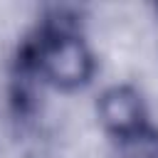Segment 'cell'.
Instances as JSON below:
<instances>
[{
	"mask_svg": "<svg viewBox=\"0 0 158 158\" xmlns=\"http://www.w3.org/2000/svg\"><path fill=\"white\" fill-rule=\"evenodd\" d=\"M99 114H101V121L106 123V128H111L118 138L138 131L143 126V118H141V101L138 96L126 89V86H114L109 89L104 96H101V104H99Z\"/></svg>",
	"mask_w": 158,
	"mask_h": 158,
	"instance_id": "obj_2",
	"label": "cell"
},
{
	"mask_svg": "<svg viewBox=\"0 0 158 158\" xmlns=\"http://www.w3.org/2000/svg\"><path fill=\"white\" fill-rule=\"evenodd\" d=\"M40 67L59 86H79L91 72V57L79 40L67 30L49 32V40L40 44Z\"/></svg>",
	"mask_w": 158,
	"mask_h": 158,
	"instance_id": "obj_1",
	"label": "cell"
},
{
	"mask_svg": "<svg viewBox=\"0 0 158 158\" xmlns=\"http://www.w3.org/2000/svg\"><path fill=\"white\" fill-rule=\"evenodd\" d=\"M121 158H158V133L141 126L121 138Z\"/></svg>",
	"mask_w": 158,
	"mask_h": 158,
	"instance_id": "obj_3",
	"label": "cell"
}]
</instances>
